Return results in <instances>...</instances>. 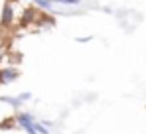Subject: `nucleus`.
<instances>
[{
  "label": "nucleus",
  "instance_id": "nucleus-6",
  "mask_svg": "<svg viewBox=\"0 0 146 134\" xmlns=\"http://www.w3.org/2000/svg\"><path fill=\"white\" fill-rule=\"evenodd\" d=\"M18 99H20L22 103H26V101H30V99H32V93H20V95H18Z\"/></svg>",
  "mask_w": 146,
  "mask_h": 134
},
{
  "label": "nucleus",
  "instance_id": "nucleus-5",
  "mask_svg": "<svg viewBox=\"0 0 146 134\" xmlns=\"http://www.w3.org/2000/svg\"><path fill=\"white\" fill-rule=\"evenodd\" d=\"M91 40H93V36H83V38L79 36V38H75V42H77V44H89Z\"/></svg>",
  "mask_w": 146,
  "mask_h": 134
},
{
  "label": "nucleus",
  "instance_id": "nucleus-4",
  "mask_svg": "<svg viewBox=\"0 0 146 134\" xmlns=\"http://www.w3.org/2000/svg\"><path fill=\"white\" fill-rule=\"evenodd\" d=\"M53 4L61 8H75V6H81V0H53Z\"/></svg>",
  "mask_w": 146,
  "mask_h": 134
},
{
  "label": "nucleus",
  "instance_id": "nucleus-3",
  "mask_svg": "<svg viewBox=\"0 0 146 134\" xmlns=\"http://www.w3.org/2000/svg\"><path fill=\"white\" fill-rule=\"evenodd\" d=\"M18 77H20V69H18V67L8 65V67H2V69H0V83H2V85L14 83Z\"/></svg>",
  "mask_w": 146,
  "mask_h": 134
},
{
  "label": "nucleus",
  "instance_id": "nucleus-2",
  "mask_svg": "<svg viewBox=\"0 0 146 134\" xmlns=\"http://www.w3.org/2000/svg\"><path fill=\"white\" fill-rule=\"evenodd\" d=\"M16 20V12H14V0H6L2 6V14H0V24L4 28H10Z\"/></svg>",
  "mask_w": 146,
  "mask_h": 134
},
{
  "label": "nucleus",
  "instance_id": "nucleus-1",
  "mask_svg": "<svg viewBox=\"0 0 146 134\" xmlns=\"http://www.w3.org/2000/svg\"><path fill=\"white\" fill-rule=\"evenodd\" d=\"M14 122H16L22 130H26L28 134H36L34 124H36L38 120H36V116H34L32 112H18V114H16V118H14Z\"/></svg>",
  "mask_w": 146,
  "mask_h": 134
}]
</instances>
